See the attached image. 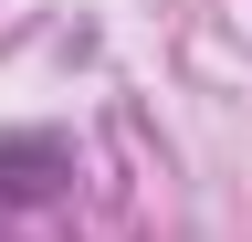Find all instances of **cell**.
I'll list each match as a JSON object with an SVG mask.
<instances>
[{"label": "cell", "mask_w": 252, "mask_h": 242, "mask_svg": "<svg viewBox=\"0 0 252 242\" xmlns=\"http://www.w3.org/2000/svg\"><path fill=\"white\" fill-rule=\"evenodd\" d=\"M63 179H74V147H63L53 127H32V137H0V200H53Z\"/></svg>", "instance_id": "obj_1"}]
</instances>
